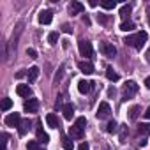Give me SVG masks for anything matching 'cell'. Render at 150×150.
<instances>
[{
	"label": "cell",
	"mask_w": 150,
	"mask_h": 150,
	"mask_svg": "<svg viewBox=\"0 0 150 150\" xmlns=\"http://www.w3.org/2000/svg\"><path fill=\"white\" fill-rule=\"evenodd\" d=\"M131 9H132V6H131V4L122 6V9H120V16L124 18V21H127V20H129V16H131Z\"/></svg>",
	"instance_id": "ffe728a7"
},
{
	"label": "cell",
	"mask_w": 150,
	"mask_h": 150,
	"mask_svg": "<svg viewBox=\"0 0 150 150\" xmlns=\"http://www.w3.org/2000/svg\"><path fill=\"white\" fill-rule=\"evenodd\" d=\"M37 76H39V67H30L28 71H27V78H28V81L30 83H34L35 80H37Z\"/></svg>",
	"instance_id": "ac0fdd59"
},
{
	"label": "cell",
	"mask_w": 150,
	"mask_h": 150,
	"mask_svg": "<svg viewBox=\"0 0 150 150\" xmlns=\"http://www.w3.org/2000/svg\"><path fill=\"white\" fill-rule=\"evenodd\" d=\"M48 41H50V44H57V42H58V34H57V32H51V34L48 35Z\"/></svg>",
	"instance_id": "1f68e13d"
},
{
	"label": "cell",
	"mask_w": 150,
	"mask_h": 150,
	"mask_svg": "<svg viewBox=\"0 0 150 150\" xmlns=\"http://www.w3.org/2000/svg\"><path fill=\"white\" fill-rule=\"evenodd\" d=\"M106 78H108L110 81H118V80H120V76H118V74H117L111 67H108V69H106Z\"/></svg>",
	"instance_id": "7402d4cb"
},
{
	"label": "cell",
	"mask_w": 150,
	"mask_h": 150,
	"mask_svg": "<svg viewBox=\"0 0 150 150\" xmlns=\"http://www.w3.org/2000/svg\"><path fill=\"white\" fill-rule=\"evenodd\" d=\"M110 113H111V106H110L108 103H101V104H99V108H97L96 117H97L99 120H104V118H108V117H110Z\"/></svg>",
	"instance_id": "5b68a950"
},
{
	"label": "cell",
	"mask_w": 150,
	"mask_h": 150,
	"mask_svg": "<svg viewBox=\"0 0 150 150\" xmlns=\"http://www.w3.org/2000/svg\"><path fill=\"white\" fill-rule=\"evenodd\" d=\"M71 139H72L71 136H62L60 141H62V146H64L65 150H72V148H74V143H72Z\"/></svg>",
	"instance_id": "44dd1931"
},
{
	"label": "cell",
	"mask_w": 150,
	"mask_h": 150,
	"mask_svg": "<svg viewBox=\"0 0 150 150\" xmlns=\"http://www.w3.org/2000/svg\"><path fill=\"white\" fill-rule=\"evenodd\" d=\"M76 125L85 131V127H87V118H85V117H78V118H76Z\"/></svg>",
	"instance_id": "4dcf8cb0"
},
{
	"label": "cell",
	"mask_w": 150,
	"mask_h": 150,
	"mask_svg": "<svg viewBox=\"0 0 150 150\" xmlns=\"http://www.w3.org/2000/svg\"><path fill=\"white\" fill-rule=\"evenodd\" d=\"M139 111H141V108H139V106H132V108L129 110V118H131V120H136V118H138V115H139Z\"/></svg>",
	"instance_id": "d4e9b609"
},
{
	"label": "cell",
	"mask_w": 150,
	"mask_h": 150,
	"mask_svg": "<svg viewBox=\"0 0 150 150\" xmlns=\"http://www.w3.org/2000/svg\"><path fill=\"white\" fill-rule=\"evenodd\" d=\"M148 23H150V16H148Z\"/></svg>",
	"instance_id": "ee69618b"
},
{
	"label": "cell",
	"mask_w": 150,
	"mask_h": 150,
	"mask_svg": "<svg viewBox=\"0 0 150 150\" xmlns=\"http://www.w3.org/2000/svg\"><path fill=\"white\" fill-rule=\"evenodd\" d=\"M51 20H53L51 11H42V13L39 14V23H42V25H50Z\"/></svg>",
	"instance_id": "2e32d148"
},
{
	"label": "cell",
	"mask_w": 150,
	"mask_h": 150,
	"mask_svg": "<svg viewBox=\"0 0 150 150\" xmlns=\"http://www.w3.org/2000/svg\"><path fill=\"white\" fill-rule=\"evenodd\" d=\"M13 108V101L9 99V97H6L4 101H2V111H7V110H11Z\"/></svg>",
	"instance_id": "83f0119b"
},
{
	"label": "cell",
	"mask_w": 150,
	"mask_h": 150,
	"mask_svg": "<svg viewBox=\"0 0 150 150\" xmlns=\"http://www.w3.org/2000/svg\"><path fill=\"white\" fill-rule=\"evenodd\" d=\"M21 30H23V23H20V25L16 27V34H13V37H11V41H9V53H11V55L16 51V46H18V37H20Z\"/></svg>",
	"instance_id": "277c9868"
},
{
	"label": "cell",
	"mask_w": 150,
	"mask_h": 150,
	"mask_svg": "<svg viewBox=\"0 0 150 150\" xmlns=\"http://www.w3.org/2000/svg\"><path fill=\"white\" fill-rule=\"evenodd\" d=\"M27 150H42V148H41L39 141H28L27 143Z\"/></svg>",
	"instance_id": "f1b7e54d"
},
{
	"label": "cell",
	"mask_w": 150,
	"mask_h": 150,
	"mask_svg": "<svg viewBox=\"0 0 150 150\" xmlns=\"http://www.w3.org/2000/svg\"><path fill=\"white\" fill-rule=\"evenodd\" d=\"M145 118H148V120H150V106H148V108H146V111H145Z\"/></svg>",
	"instance_id": "ab89813d"
},
{
	"label": "cell",
	"mask_w": 150,
	"mask_h": 150,
	"mask_svg": "<svg viewBox=\"0 0 150 150\" xmlns=\"http://www.w3.org/2000/svg\"><path fill=\"white\" fill-rule=\"evenodd\" d=\"M7 139H9V136L4 132L2 134V150H7Z\"/></svg>",
	"instance_id": "836d02e7"
},
{
	"label": "cell",
	"mask_w": 150,
	"mask_h": 150,
	"mask_svg": "<svg viewBox=\"0 0 150 150\" xmlns=\"http://www.w3.org/2000/svg\"><path fill=\"white\" fill-rule=\"evenodd\" d=\"M108 96H110V97H115V88H113V87L108 90Z\"/></svg>",
	"instance_id": "f35d334b"
},
{
	"label": "cell",
	"mask_w": 150,
	"mask_h": 150,
	"mask_svg": "<svg viewBox=\"0 0 150 150\" xmlns=\"http://www.w3.org/2000/svg\"><path fill=\"white\" fill-rule=\"evenodd\" d=\"M97 21H99L101 25H106V23H108V16H106V14H97Z\"/></svg>",
	"instance_id": "d6a6232c"
},
{
	"label": "cell",
	"mask_w": 150,
	"mask_h": 150,
	"mask_svg": "<svg viewBox=\"0 0 150 150\" xmlns=\"http://www.w3.org/2000/svg\"><path fill=\"white\" fill-rule=\"evenodd\" d=\"M35 132H37V141H39V143H48V141H50V136L42 131V122H41V120H37V129H35Z\"/></svg>",
	"instance_id": "30bf717a"
},
{
	"label": "cell",
	"mask_w": 150,
	"mask_h": 150,
	"mask_svg": "<svg viewBox=\"0 0 150 150\" xmlns=\"http://www.w3.org/2000/svg\"><path fill=\"white\" fill-rule=\"evenodd\" d=\"M69 136H71L72 139H81V138H83V129L74 124V125L69 127Z\"/></svg>",
	"instance_id": "7c38bea8"
},
{
	"label": "cell",
	"mask_w": 150,
	"mask_h": 150,
	"mask_svg": "<svg viewBox=\"0 0 150 150\" xmlns=\"http://www.w3.org/2000/svg\"><path fill=\"white\" fill-rule=\"evenodd\" d=\"M92 81H85V80H80L78 81V90L81 92V94H88L90 90H92Z\"/></svg>",
	"instance_id": "4fadbf2b"
},
{
	"label": "cell",
	"mask_w": 150,
	"mask_h": 150,
	"mask_svg": "<svg viewBox=\"0 0 150 150\" xmlns=\"http://www.w3.org/2000/svg\"><path fill=\"white\" fill-rule=\"evenodd\" d=\"M16 94L21 96V97H28V96L32 94V90H30L28 85H18V87H16Z\"/></svg>",
	"instance_id": "d6986e66"
},
{
	"label": "cell",
	"mask_w": 150,
	"mask_h": 150,
	"mask_svg": "<svg viewBox=\"0 0 150 150\" xmlns=\"http://www.w3.org/2000/svg\"><path fill=\"white\" fill-rule=\"evenodd\" d=\"M27 53H28V57H30V58H37V51H35L34 48H28V50H27Z\"/></svg>",
	"instance_id": "e575fe53"
},
{
	"label": "cell",
	"mask_w": 150,
	"mask_h": 150,
	"mask_svg": "<svg viewBox=\"0 0 150 150\" xmlns=\"http://www.w3.org/2000/svg\"><path fill=\"white\" fill-rule=\"evenodd\" d=\"M6 125H9V127H18L20 124H21V117H20V113H11V115H7L6 117Z\"/></svg>",
	"instance_id": "9c48e42d"
},
{
	"label": "cell",
	"mask_w": 150,
	"mask_h": 150,
	"mask_svg": "<svg viewBox=\"0 0 150 150\" xmlns=\"http://www.w3.org/2000/svg\"><path fill=\"white\" fill-rule=\"evenodd\" d=\"M106 131H108L110 134L117 132V131H118V124H117L115 120H110V122H108V125H106Z\"/></svg>",
	"instance_id": "484cf974"
},
{
	"label": "cell",
	"mask_w": 150,
	"mask_h": 150,
	"mask_svg": "<svg viewBox=\"0 0 150 150\" xmlns=\"http://www.w3.org/2000/svg\"><path fill=\"white\" fill-rule=\"evenodd\" d=\"M30 125H32V122H30L28 118H25V120H21V124L18 125V132H20V136H25V134L28 132V129H30Z\"/></svg>",
	"instance_id": "e0dca14e"
},
{
	"label": "cell",
	"mask_w": 150,
	"mask_h": 150,
	"mask_svg": "<svg viewBox=\"0 0 150 150\" xmlns=\"http://www.w3.org/2000/svg\"><path fill=\"white\" fill-rule=\"evenodd\" d=\"M115 6H117L115 0H106V2H101V7H104V9H115Z\"/></svg>",
	"instance_id": "f546056e"
},
{
	"label": "cell",
	"mask_w": 150,
	"mask_h": 150,
	"mask_svg": "<svg viewBox=\"0 0 150 150\" xmlns=\"http://www.w3.org/2000/svg\"><path fill=\"white\" fill-rule=\"evenodd\" d=\"M129 136V129L127 125H120V143H125V138Z\"/></svg>",
	"instance_id": "4316f807"
},
{
	"label": "cell",
	"mask_w": 150,
	"mask_h": 150,
	"mask_svg": "<svg viewBox=\"0 0 150 150\" xmlns=\"http://www.w3.org/2000/svg\"><path fill=\"white\" fill-rule=\"evenodd\" d=\"M138 94V83L136 81H127L125 85H124V88H122V97H124V101H129V99H132L134 96Z\"/></svg>",
	"instance_id": "7a4b0ae2"
},
{
	"label": "cell",
	"mask_w": 150,
	"mask_h": 150,
	"mask_svg": "<svg viewBox=\"0 0 150 150\" xmlns=\"http://www.w3.org/2000/svg\"><path fill=\"white\" fill-rule=\"evenodd\" d=\"M83 23H85V25H90V20H88L87 14H83Z\"/></svg>",
	"instance_id": "74e56055"
},
{
	"label": "cell",
	"mask_w": 150,
	"mask_h": 150,
	"mask_svg": "<svg viewBox=\"0 0 150 150\" xmlns=\"http://www.w3.org/2000/svg\"><path fill=\"white\" fill-rule=\"evenodd\" d=\"M46 122H48V125L53 127V129H58V127H60V120L57 118L55 113H48V115H46Z\"/></svg>",
	"instance_id": "9a60e30c"
},
{
	"label": "cell",
	"mask_w": 150,
	"mask_h": 150,
	"mask_svg": "<svg viewBox=\"0 0 150 150\" xmlns=\"http://www.w3.org/2000/svg\"><path fill=\"white\" fill-rule=\"evenodd\" d=\"M62 30H64L65 34H72V27H69L67 23H64V25H62Z\"/></svg>",
	"instance_id": "d590c367"
},
{
	"label": "cell",
	"mask_w": 150,
	"mask_h": 150,
	"mask_svg": "<svg viewBox=\"0 0 150 150\" xmlns=\"http://www.w3.org/2000/svg\"><path fill=\"white\" fill-rule=\"evenodd\" d=\"M138 132L143 134V136H148L150 134V124H139L138 125Z\"/></svg>",
	"instance_id": "cb8c5ba5"
},
{
	"label": "cell",
	"mask_w": 150,
	"mask_h": 150,
	"mask_svg": "<svg viewBox=\"0 0 150 150\" xmlns=\"http://www.w3.org/2000/svg\"><path fill=\"white\" fill-rule=\"evenodd\" d=\"M101 51H103V55L104 57H108V58H113L115 55H117V48L111 44V42H101Z\"/></svg>",
	"instance_id": "8992f818"
},
{
	"label": "cell",
	"mask_w": 150,
	"mask_h": 150,
	"mask_svg": "<svg viewBox=\"0 0 150 150\" xmlns=\"http://www.w3.org/2000/svg\"><path fill=\"white\" fill-rule=\"evenodd\" d=\"M146 39H148V34L141 30V32H138V34H134V35H127V37L124 39V42H125L127 46H132V48H136V50H141V48L145 46Z\"/></svg>",
	"instance_id": "6da1fadb"
},
{
	"label": "cell",
	"mask_w": 150,
	"mask_h": 150,
	"mask_svg": "<svg viewBox=\"0 0 150 150\" xmlns=\"http://www.w3.org/2000/svg\"><path fill=\"white\" fill-rule=\"evenodd\" d=\"M145 57H146V62H148V64H150V50H148V51H146V55H145Z\"/></svg>",
	"instance_id": "7bdbcfd3"
},
{
	"label": "cell",
	"mask_w": 150,
	"mask_h": 150,
	"mask_svg": "<svg viewBox=\"0 0 150 150\" xmlns=\"http://www.w3.org/2000/svg\"><path fill=\"white\" fill-rule=\"evenodd\" d=\"M138 145H139V146H145V145H146V139H145V138H143V139H141V141H139V143H138Z\"/></svg>",
	"instance_id": "b9f144b4"
},
{
	"label": "cell",
	"mask_w": 150,
	"mask_h": 150,
	"mask_svg": "<svg viewBox=\"0 0 150 150\" xmlns=\"http://www.w3.org/2000/svg\"><path fill=\"white\" fill-rule=\"evenodd\" d=\"M62 113H64V118H65V120H71V118L74 117V106H72L71 103L64 104V108H62Z\"/></svg>",
	"instance_id": "5bb4252c"
},
{
	"label": "cell",
	"mask_w": 150,
	"mask_h": 150,
	"mask_svg": "<svg viewBox=\"0 0 150 150\" xmlns=\"http://www.w3.org/2000/svg\"><path fill=\"white\" fill-rule=\"evenodd\" d=\"M78 69L83 72V74H92L96 69H94V64L90 60H80L78 62Z\"/></svg>",
	"instance_id": "ba28073f"
},
{
	"label": "cell",
	"mask_w": 150,
	"mask_h": 150,
	"mask_svg": "<svg viewBox=\"0 0 150 150\" xmlns=\"http://www.w3.org/2000/svg\"><path fill=\"white\" fill-rule=\"evenodd\" d=\"M83 11H85V6H83L81 2H76V0H74V2L69 4V13H71V16H74V14H81Z\"/></svg>",
	"instance_id": "8fae6325"
},
{
	"label": "cell",
	"mask_w": 150,
	"mask_h": 150,
	"mask_svg": "<svg viewBox=\"0 0 150 150\" xmlns=\"http://www.w3.org/2000/svg\"><path fill=\"white\" fill-rule=\"evenodd\" d=\"M23 110H25L27 113H35V111L39 110V99L32 97V99L25 101V104H23Z\"/></svg>",
	"instance_id": "52a82bcc"
},
{
	"label": "cell",
	"mask_w": 150,
	"mask_h": 150,
	"mask_svg": "<svg viewBox=\"0 0 150 150\" xmlns=\"http://www.w3.org/2000/svg\"><path fill=\"white\" fill-rule=\"evenodd\" d=\"M78 150H90V146H88V143H87V141H83V143L78 146Z\"/></svg>",
	"instance_id": "8d00e7d4"
},
{
	"label": "cell",
	"mask_w": 150,
	"mask_h": 150,
	"mask_svg": "<svg viewBox=\"0 0 150 150\" xmlns=\"http://www.w3.org/2000/svg\"><path fill=\"white\" fill-rule=\"evenodd\" d=\"M78 48H80V55L85 57V60H88V58L94 55L92 44H90V41H87V39H81V41L78 42Z\"/></svg>",
	"instance_id": "3957f363"
},
{
	"label": "cell",
	"mask_w": 150,
	"mask_h": 150,
	"mask_svg": "<svg viewBox=\"0 0 150 150\" xmlns=\"http://www.w3.org/2000/svg\"><path fill=\"white\" fill-rule=\"evenodd\" d=\"M145 85H146V88H148V90H150V76H148V78H146V80H145Z\"/></svg>",
	"instance_id": "60d3db41"
},
{
	"label": "cell",
	"mask_w": 150,
	"mask_h": 150,
	"mask_svg": "<svg viewBox=\"0 0 150 150\" xmlns=\"http://www.w3.org/2000/svg\"><path fill=\"white\" fill-rule=\"evenodd\" d=\"M120 30H124V32H132V30H134V23H132L131 20H127V21H122V25H120Z\"/></svg>",
	"instance_id": "603a6c76"
}]
</instances>
